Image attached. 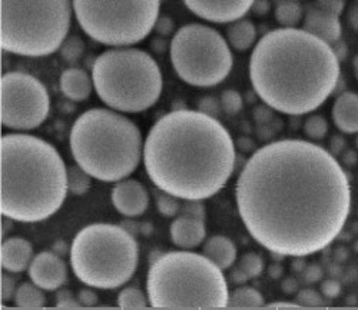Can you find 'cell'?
I'll return each instance as SVG.
<instances>
[{
	"label": "cell",
	"instance_id": "cell-49",
	"mask_svg": "<svg viewBox=\"0 0 358 310\" xmlns=\"http://www.w3.org/2000/svg\"><path fill=\"white\" fill-rule=\"evenodd\" d=\"M282 290L285 293H295L298 292V283L294 281V279H285V281L282 282Z\"/></svg>",
	"mask_w": 358,
	"mask_h": 310
},
{
	"label": "cell",
	"instance_id": "cell-52",
	"mask_svg": "<svg viewBox=\"0 0 358 310\" xmlns=\"http://www.w3.org/2000/svg\"><path fill=\"white\" fill-rule=\"evenodd\" d=\"M268 272H270V276H271L273 279H278V277L282 274V267L275 263V265H273V266L270 267V270H268Z\"/></svg>",
	"mask_w": 358,
	"mask_h": 310
},
{
	"label": "cell",
	"instance_id": "cell-39",
	"mask_svg": "<svg viewBox=\"0 0 358 310\" xmlns=\"http://www.w3.org/2000/svg\"><path fill=\"white\" fill-rule=\"evenodd\" d=\"M201 112L206 113V115H211V116H217V113L221 110V103L220 101L214 99V98H203L201 102H199V109Z\"/></svg>",
	"mask_w": 358,
	"mask_h": 310
},
{
	"label": "cell",
	"instance_id": "cell-56",
	"mask_svg": "<svg viewBox=\"0 0 358 310\" xmlns=\"http://www.w3.org/2000/svg\"><path fill=\"white\" fill-rule=\"evenodd\" d=\"M355 2H357V3H358V0H355Z\"/></svg>",
	"mask_w": 358,
	"mask_h": 310
},
{
	"label": "cell",
	"instance_id": "cell-15",
	"mask_svg": "<svg viewBox=\"0 0 358 310\" xmlns=\"http://www.w3.org/2000/svg\"><path fill=\"white\" fill-rule=\"evenodd\" d=\"M110 200L119 213L127 218H135L146 212L149 206V193L136 179L127 177L116 182L110 192Z\"/></svg>",
	"mask_w": 358,
	"mask_h": 310
},
{
	"label": "cell",
	"instance_id": "cell-44",
	"mask_svg": "<svg viewBox=\"0 0 358 310\" xmlns=\"http://www.w3.org/2000/svg\"><path fill=\"white\" fill-rule=\"evenodd\" d=\"M229 281L232 283L238 285V286H241V285H245L250 281V279L247 277V274L240 267L235 266V267H232V270L229 273Z\"/></svg>",
	"mask_w": 358,
	"mask_h": 310
},
{
	"label": "cell",
	"instance_id": "cell-53",
	"mask_svg": "<svg viewBox=\"0 0 358 310\" xmlns=\"http://www.w3.org/2000/svg\"><path fill=\"white\" fill-rule=\"evenodd\" d=\"M352 71H354V76L358 79V54L352 59Z\"/></svg>",
	"mask_w": 358,
	"mask_h": 310
},
{
	"label": "cell",
	"instance_id": "cell-12",
	"mask_svg": "<svg viewBox=\"0 0 358 310\" xmlns=\"http://www.w3.org/2000/svg\"><path fill=\"white\" fill-rule=\"evenodd\" d=\"M2 125L16 132L39 128L50 112V98L45 84L23 72H8L0 82Z\"/></svg>",
	"mask_w": 358,
	"mask_h": 310
},
{
	"label": "cell",
	"instance_id": "cell-4",
	"mask_svg": "<svg viewBox=\"0 0 358 310\" xmlns=\"http://www.w3.org/2000/svg\"><path fill=\"white\" fill-rule=\"evenodd\" d=\"M0 212L9 221L36 223L62 207L68 195V168L46 140L26 133L5 135Z\"/></svg>",
	"mask_w": 358,
	"mask_h": 310
},
{
	"label": "cell",
	"instance_id": "cell-31",
	"mask_svg": "<svg viewBox=\"0 0 358 310\" xmlns=\"http://www.w3.org/2000/svg\"><path fill=\"white\" fill-rule=\"evenodd\" d=\"M304 133L311 140H321L328 133V121L320 115H310L304 121Z\"/></svg>",
	"mask_w": 358,
	"mask_h": 310
},
{
	"label": "cell",
	"instance_id": "cell-13",
	"mask_svg": "<svg viewBox=\"0 0 358 310\" xmlns=\"http://www.w3.org/2000/svg\"><path fill=\"white\" fill-rule=\"evenodd\" d=\"M184 3L202 20L232 23L251 10L254 0H184Z\"/></svg>",
	"mask_w": 358,
	"mask_h": 310
},
{
	"label": "cell",
	"instance_id": "cell-26",
	"mask_svg": "<svg viewBox=\"0 0 358 310\" xmlns=\"http://www.w3.org/2000/svg\"><path fill=\"white\" fill-rule=\"evenodd\" d=\"M92 184V176L83 170L78 163L68 168V191L75 196H83Z\"/></svg>",
	"mask_w": 358,
	"mask_h": 310
},
{
	"label": "cell",
	"instance_id": "cell-27",
	"mask_svg": "<svg viewBox=\"0 0 358 310\" xmlns=\"http://www.w3.org/2000/svg\"><path fill=\"white\" fill-rule=\"evenodd\" d=\"M154 199L157 203V209L162 216H166V218H176L179 214V210H181V199L159 189H154Z\"/></svg>",
	"mask_w": 358,
	"mask_h": 310
},
{
	"label": "cell",
	"instance_id": "cell-38",
	"mask_svg": "<svg viewBox=\"0 0 358 310\" xmlns=\"http://www.w3.org/2000/svg\"><path fill=\"white\" fill-rule=\"evenodd\" d=\"M154 30L159 36H169L173 34V20L168 16H159Z\"/></svg>",
	"mask_w": 358,
	"mask_h": 310
},
{
	"label": "cell",
	"instance_id": "cell-9",
	"mask_svg": "<svg viewBox=\"0 0 358 310\" xmlns=\"http://www.w3.org/2000/svg\"><path fill=\"white\" fill-rule=\"evenodd\" d=\"M72 10V0H2L0 46L17 56H49L68 38Z\"/></svg>",
	"mask_w": 358,
	"mask_h": 310
},
{
	"label": "cell",
	"instance_id": "cell-37",
	"mask_svg": "<svg viewBox=\"0 0 358 310\" xmlns=\"http://www.w3.org/2000/svg\"><path fill=\"white\" fill-rule=\"evenodd\" d=\"M321 293L327 299H336L341 293V285L334 279H327L321 283Z\"/></svg>",
	"mask_w": 358,
	"mask_h": 310
},
{
	"label": "cell",
	"instance_id": "cell-18",
	"mask_svg": "<svg viewBox=\"0 0 358 310\" xmlns=\"http://www.w3.org/2000/svg\"><path fill=\"white\" fill-rule=\"evenodd\" d=\"M34 247L31 242L23 237H9L2 243L0 262L9 273H22L31 266L34 260Z\"/></svg>",
	"mask_w": 358,
	"mask_h": 310
},
{
	"label": "cell",
	"instance_id": "cell-50",
	"mask_svg": "<svg viewBox=\"0 0 358 310\" xmlns=\"http://www.w3.org/2000/svg\"><path fill=\"white\" fill-rule=\"evenodd\" d=\"M292 267L296 270V272H301V270H304L307 266H306V260H304V258H294V263H292Z\"/></svg>",
	"mask_w": 358,
	"mask_h": 310
},
{
	"label": "cell",
	"instance_id": "cell-11",
	"mask_svg": "<svg viewBox=\"0 0 358 310\" xmlns=\"http://www.w3.org/2000/svg\"><path fill=\"white\" fill-rule=\"evenodd\" d=\"M169 56L176 75L196 87L220 84L234 66L229 43L218 30L202 23L178 29L169 43Z\"/></svg>",
	"mask_w": 358,
	"mask_h": 310
},
{
	"label": "cell",
	"instance_id": "cell-17",
	"mask_svg": "<svg viewBox=\"0 0 358 310\" xmlns=\"http://www.w3.org/2000/svg\"><path fill=\"white\" fill-rule=\"evenodd\" d=\"M171 239L175 246L179 249H195L206 237V229H205V221L194 219L189 216L178 214L172 221L169 228Z\"/></svg>",
	"mask_w": 358,
	"mask_h": 310
},
{
	"label": "cell",
	"instance_id": "cell-41",
	"mask_svg": "<svg viewBox=\"0 0 358 310\" xmlns=\"http://www.w3.org/2000/svg\"><path fill=\"white\" fill-rule=\"evenodd\" d=\"M78 300L85 307H92V306L98 304V295L92 289H83L79 292Z\"/></svg>",
	"mask_w": 358,
	"mask_h": 310
},
{
	"label": "cell",
	"instance_id": "cell-55",
	"mask_svg": "<svg viewBox=\"0 0 358 310\" xmlns=\"http://www.w3.org/2000/svg\"><path fill=\"white\" fill-rule=\"evenodd\" d=\"M355 146H357V150H358V133H357V138H355Z\"/></svg>",
	"mask_w": 358,
	"mask_h": 310
},
{
	"label": "cell",
	"instance_id": "cell-23",
	"mask_svg": "<svg viewBox=\"0 0 358 310\" xmlns=\"http://www.w3.org/2000/svg\"><path fill=\"white\" fill-rule=\"evenodd\" d=\"M38 285L34 282H24L20 283L16 295H15V304L20 309H41L46 304V297Z\"/></svg>",
	"mask_w": 358,
	"mask_h": 310
},
{
	"label": "cell",
	"instance_id": "cell-40",
	"mask_svg": "<svg viewBox=\"0 0 358 310\" xmlns=\"http://www.w3.org/2000/svg\"><path fill=\"white\" fill-rule=\"evenodd\" d=\"M322 269L318 265H310L304 269V279L307 283H317L322 277Z\"/></svg>",
	"mask_w": 358,
	"mask_h": 310
},
{
	"label": "cell",
	"instance_id": "cell-29",
	"mask_svg": "<svg viewBox=\"0 0 358 310\" xmlns=\"http://www.w3.org/2000/svg\"><path fill=\"white\" fill-rule=\"evenodd\" d=\"M85 52V42L79 36H68L62 46L59 47V53H61L62 59L68 64H75L78 61Z\"/></svg>",
	"mask_w": 358,
	"mask_h": 310
},
{
	"label": "cell",
	"instance_id": "cell-1",
	"mask_svg": "<svg viewBox=\"0 0 358 310\" xmlns=\"http://www.w3.org/2000/svg\"><path fill=\"white\" fill-rule=\"evenodd\" d=\"M235 198L252 239L284 258L324 251L343 232L351 209L350 180L340 162L301 139L257 149L236 179Z\"/></svg>",
	"mask_w": 358,
	"mask_h": 310
},
{
	"label": "cell",
	"instance_id": "cell-16",
	"mask_svg": "<svg viewBox=\"0 0 358 310\" xmlns=\"http://www.w3.org/2000/svg\"><path fill=\"white\" fill-rule=\"evenodd\" d=\"M340 15L327 9L315 2L310 3L306 8L303 29L308 34L320 38L328 45H334L341 39L343 26L340 20Z\"/></svg>",
	"mask_w": 358,
	"mask_h": 310
},
{
	"label": "cell",
	"instance_id": "cell-8",
	"mask_svg": "<svg viewBox=\"0 0 358 310\" xmlns=\"http://www.w3.org/2000/svg\"><path fill=\"white\" fill-rule=\"evenodd\" d=\"M69 258L75 276L83 285L112 290L132 279L139 249L135 236L122 226L94 223L75 236Z\"/></svg>",
	"mask_w": 358,
	"mask_h": 310
},
{
	"label": "cell",
	"instance_id": "cell-45",
	"mask_svg": "<svg viewBox=\"0 0 358 310\" xmlns=\"http://www.w3.org/2000/svg\"><path fill=\"white\" fill-rule=\"evenodd\" d=\"M347 19H348L350 26L355 30V32H358V3L355 2V0L347 9Z\"/></svg>",
	"mask_w": 358,
	"mask_h": 310
},
{
	"label": "cell",
	"instance_id": "cell-24",
	"mask_svg": "<svg viewBox=\"0 0 358 310\" xmlns=\"http://www.w3.org/2000/svg\"><path fill=\"white\" fill-rule=\"evenodd\" d=\"M265 306L262 295L251 286H238L229 293L227 307H262Z\"/></svg>",
	"mask_w": 358,
	"mask_h": 310
},
{
	"label": "cell",
	"instance_id": "cell-54",
	"mask_svg": "<svg viewBox=\"0 0 358 310\" xmlns=\"http://www.w3.org/2000/svg\"><path fill=\"white\" fill-rule=\"evenodd\" d=\"M284 2H292V0H274L275 5H280V3H284Z\"/></svg>",
	"mask_w": 358,
	"mask_h": 310
},
{
	"label": "cell",
	"instance_id": "cell-5",
	"mask_svg": "<svg viewBox=\"0 0 358 310\" xmlns=\"http://www.w3.org/2000/svg\"><path fill=\"white\" fill-rule=\"evenodd\" d=\"M69 145L75 162L106 183L129 177L143 159L139 128L113 109L96 108L80 115L71 129Z\"/></svg>",
	"mask_w": 358,
	"mask_h": 310
},
{
	"label": "cell",
	"instance_id": "cell-10",
	"mask_svg": "<svg viewBox=\"0 0 358 310\" xmlns=\"http://www.w3.org/2000/svg\"><path fill=\"white\" fill-rule=\"evenodd\" d=\"M83 32L96 42L124 47L143 40L159 17L161 0H72Z\"/></svg>",
	"mask_w": 358,
	"mask_h": 310
},
{
	"label": "cell",
	"instance_id": "cell-43",
	"mask_svg": "<svg viewBox=\"0 0 358 310\" xmlns=\"http://www.w3.org/2000/svg\"><path fill=\"white\" fill-rule=\"evenodd\" d=\"M273 108H270L268 105L265 106H259L254 110V119L259 123H265V121H270L273 119Z\"/></svg>",
	"mask_w": 358,
	"mask_h": 310
},
{
	"label": "cell",
	"instance_id": "cell-7",
	"mask_svg": "<svg viewBox=\"0 0 358 310\" xmlns=\"http://www.w3.org/2000/svg\"><path fill=\"white\" fill-rule=\"evenodd\" d=\"M96 95L121 113H139L152 108L162 93V73L157 60L138 47H112L101 53L92 66Z\"/></svg>",
	"mask_w": 358,
	"mask_h": 310
},
{
	"label": "cell",
	"instance_id": "cell-48",
	"mask_svg": "<svg viewBox=\"0 0 358 310\" xmlns=\"http://www.w3.org/2000/svg\"><path fill=\"white\" fill-rule=\"evenodd\" d=\"M341 158H343V162H344L347 166H354V165L358 162L357 153H355L354 150L345 149V150L341 153Z\"/></svg>",
	"mask_w": 358,
	"mask_h": 310
},
{
	"label": "cell",
	"instance_id": "cell-19",
	"mask_svg": "<svg viewBox=\"0 0 358 310\" xmlns=\"http://www.w3.org/2000/svg\"><path fill=\"white\" fill-rule=\"evenodd\" d=\"M331 117L338 131L345 135L358 133V93L344 91L336 99Z\"/></svg>",
	"mask_w": 358,
	"mask_h": 310
},
{
	"label": "cell",
	"instance_id": "cell-22",
	"mask_svg": "<svg viewBox=\"0 0 358 310\" xmlns=\"http://www.w3.org/2000/svg\"><path fill=\"white\" fill-rule=\"evenodd\" d=\"M257 27L248 19H238L232 22L227 29V42L238 52L251 49L257 42Z\"/></svg>",
	"mask_w": 358,
	"mask_h": 310
},
{
	"label": "cell",
	"instance_id": "cell-21",
	"mask_svg": "<svg viewBox=\"0 0 358 310\" xmlns=\"http://www.w3.org/2000/svg\"><path fill=\"white\" fill-rule=\"evenodd\" d=\"M202 253L222 270L231 269L236 262V246L229 237L222 235L208 239L203 243Z\"/></svg>",
	"mask_w": 358,
	"mask_h": 310
},
{
	"label": "cell",
	"instance_id": "cell-36",
	"mask_svg": "<svg viewBox=\"0 0 358 310\" xmlns=\"http://www.w3.org/2000/svg\"><path fill=\"white\" fill-rule=\"evenodd\" d=\"M80 306V302L76 297H73V295L69 290H61L56 295V307L78 309Z\"/></svg>",
	"mask_w": 358,
	"mask_h": 310
},
{
	"label": "cell",
	"instance_id": "cell-35",
	"mask_svg": "<svg viewBox=\"0 0 358 310\" xmlns=\"http://www.w3.org/2000/svg\"><path fill=\"white\" fill-rule=\"evenodd\" d=\"M17 281L15 277H12L8 273H3L2 274V303L5 302H10L12 299H15V295H16V290H17Z\"/></svg>",
	"mask_w": 358,
	"mask_h": 310
},
{
	"label": "cell",
	"instance_id": "cell-51",
	"mask_svg": "<svg viewBox=\"0 0 358 310\" xmlns=\"http://www.w3.org/2000/svg\"><path fill=\"white\" fill-rule=\"evenodd\" d=\"M266 306L268 307H300L296 302H274Z\"/></svg>",
	"mask_w": 358,
	"mask_h": 310
},
{
	"label": "cell",
	"instance_id": "cell-34",
	"mask_svg": "<svg viewBox=\"0 0 358 310\" xmlns=\"http://www.w3.org/2000/svg\"><path fill=\"white\" fill-rule=\"evenodd\" d=\"M179 214L189 216V218H194V219L205 221L206 212H205V206H203L202 200L187 199V200H184V203H181V210H179Z\"/></svg>",
	"mask_w": 358,
	"mask_h": 310
},
{
	"label": "cell",
	"instance_id": "cell-47",
	"mask_svg": "<svg viewBox=\"0 0 358 310\" xmlns=\"http://www.w3.org/2000/svg\"><path fill=\"white\" fill-rule=\"evenodd\" d=\"M331 47H333V50H334L336 56L338 57V60H340V61H343V60L345 59V56H347V52H348V49H347V43H345V42H343V40L340 39V40H337L334 45H331Z\"/></svg>",
	"mask_w": 358,
	"mask_h": 310
},
{
	"label": "cell",
	"instance_id": "cell-3",
	"mask_svg": "<svg viewBox=\"0 0 358 310\" xmlns=\"http://www.w3.org/2000/svg\"><path fill=\"white\" fill-rule=\"evenodd\" d=\"M341 61L331 45L304 29L265 34L250 59V80L258 98L274 110L300 116L317 110L337 89Z\"/></svg>",
	"mask_w": 358,
	"mask_h": 310
},
{
	"label": "cell",
	"instance_id": "cell-6",
	"mask_svg": "<svg viewBox=\"0 0 358 310\" xmlns=\"http://www.w3.org/2000/svg\"><path fill=\"white\" fill-rule=\"evenodd\" d=\"M213 260L188 251L161 253L149 266L146 295L157 309L227 307L228 283Z\"/></svg>",
	"mask_w": 358,
	"mask_h": 310
},
{
	"label": "cell",
	"instance_id": "cell-2",
	"mask_svg": "<svg viewBox=\"0 0 358 310\" xmlns=\"http://www.w3.org/2000/svg\"><path fill=\"white\" fill-rule=\"evenodd\" d=\"M143 165L155 188L181 200H205L231 179L236 147L217 117L201 110L175 109L148 132Z\"/></svg>",
	"mask_w": 358,
	"mask_h": 310
},
{
	"label": "cell",
	"instance_id": "cell-25",
	"mask_svg": "<svg viewBox=\"0 0 358 310\" xmlns=\"http://www.w3.org/2000/svg\"><path fill=\"white\" fill-rule=\"evenodd\" d=\"M304 12L306 9L303 5L298 0H292V2L275 5L274 16L282 27H295L304 19Z\"/></svg>",
	"mask_w": 358,
	"mask_h": 310
},
{
	"label": "cell",
	"instance_id": "cell-46",
	"mask_svg": "<svg viewBox=\"0 0 358 310\" xmlns=\"http://www.w3.org/2000/svg\"><path fill=\"white\" fill-rule=\"evenodd\" d=\"M271 8V3L270 0H254V5H252V10L254 13H257L258 16H262L265 13H268V10H270Z\"/></svg>",
	"mask_w": 358,
	"mask_h": 310
},
{
	"label": "cell",
	"instance_id": "cell-42",
	"mask_svg": "<svg viewBox=\"0 0 358 310\" xmlns=\"http://www.w3.org/2000/svg\"><path fill=\"white\" fill-rule=\"evenodd\" d=\"M345 150V139L340 135L333 136L330 140V152L333 156H341V153Z\"/></svg>",
	"mask_w": 358,
	"mask_h": 310
},
{
	"label": "cell",
	"instance_id": "cell-33",
	"mask_svg": "<svg viewBox=\"0 0 358 310\" xmlns=\"http://www.w3.org/2000/svg\"><path fill=\"white\" fill-rule=\"evenodd\" d=\"M295 302L298 303V306L303 307H321L324 306V296L322 293L320 295L317 290L314 289H301L296 292V297Z\"/></svg>",
	"mask_w": 358,
	"mask_h": 310
},
{
	"label": "cell",
	"instance_id": "cell-14",
	"mask_svg": "<svg viewBox=\"0 0 358 310\" xmlns=\"http://www.w3.org/2000/svg\"><path fill=\"white\" fill-rule=\"evenodd\" d=\"M29 277L41 289L55 292L61 289L66 282V263L55 252H41L29 266Z\"/></svg>",
	"mask_w": 358,
	"mask_h": 310
},
{
	"label": "cell",
	"instance_id": "cell-32",
	"mask_svg": "<svg viewBox=\"0 0 358 310\" xmlns=\"http://www.w3.org/2000/svg\"><path fill=\"white\" fill-rule=\"evenodd\" d=\"M220 103H221V110L225 112L227 115H231V116L240 113L243 106H244V101H243L241 93L234 90V89H228V90L222 91Z\"/></svg>",
	"mask_w": 358,
	"mask_h": 310
},
{
	"label": "cell",
	"instance_id": "cell-20",
	"mask_svg": "<svg viewBox=\"0 0 358 310\" xmlns=\"http://www.w3.org/2000/svg\"><path fill=\"white\" fill-rule=\"evenodd\" d=\"M59 87H61L64 96L73 102H83L92 95L94 80L85 71L71 68L66 69L59 79Z\"/></svg>",
	"mask_w": 358,
	"mask_h": 310
},
{
	"label": "cell",
	"instance_id": "cell-28",
	"mask_svg": "<svg viewBox=\"0 0 358 310\" xmlns=\"http://www.w3.org/2000/svg\"><path fill=\"white\" fill-rule=\"evenodd\" d=\"M117 306L121 309H145L149 306V299L138 288H125L117 296Z\"/></svg>",
	"mask_w": 358,
	"mask_h": 310
},
{
	"label": "cell",
	"instance_id": "cell-30",
	"mask_svg": "<svg viewBox=\"0 0 358 310\" xmlns=\"http://www.w3.org/2000/svg\"><path fill=\"white\" fill-rule=\"evenodd\" d=\"M236 266L247 274L250 281L251 279L259 277L264 272V260L258 253H254V252H248L243 255L240 260H238Z\"/></svg>",
	"mask_w": 358,
	"mask_h": 310
}]
</instances>
